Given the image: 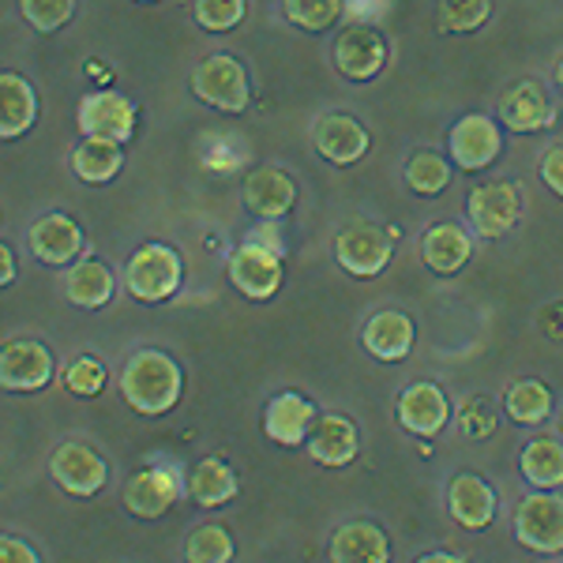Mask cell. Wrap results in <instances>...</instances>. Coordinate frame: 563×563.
<instances>
[{
    "instance_id": "35",
    "label": "cell",
    "mask_w": 563,
    "mask_h": 563,
    "mask_svg": "<svg viewBox=\"0 0 563 563\" xmlns=\"http://www.w3.org/2000/svg\"><path fill=\"white\" fill-rule=\"evenodd\" d=\"M20 8H23V20L38 34L60 31L76 15V0H23Z\"/></svg>"
},
{
    "instance_id": "2",
    "label": "cell",
    "mask_w": 563,
    "mask_h": 563,
    "mask_svg": "<svg viewBox=\"0 0 563 563\" xmlns=\"http://www.w3.org/2000/svg\"><path fill=\"white\" fill-rule=\"evenodd\" d=\"M180 278H185V263H180L177 249H169V244H162V241H151V244H143V249H135L129 267H124V286H129V294L143 305L169 301L180 289Z\"/></svg>"
},
{
    "instance_id": "5",
    "label": "cell",
    "mask_w": 563,
    "mask_h": 563,
    "mask_svg": "<svg viewBox=\"0 0 563 563\" xmlns=\"http://www.w3.org/2000/svg\"><path fill=\"white\" fill-rule=\"evenodd\" d=\"M390 256H395V241L387 230L372 222H353L334 238V260L353 278H376L387 271Z\"/></svg>"
},
{
    "instance_id": "42",
    "label": "cell",
    "mask_w": 563,
    "mask_h": 563,
    "mask_svg": "<svg viewBox=\"0 0 563 563\" xmlns=\"http://www.w3.org/2000/svg\"><path fill=\"white\" fill-rule=\"evenodd\" d=\"M556 87L563 90V60H560V65H556Z\"/></svg>"
},
{
    "instance_id": "40",
    "label": "cell",
    "mask_w": 563,
    "mask_h": 563,
    "mask_svg": "<svg viewBox=\"0 0 563 563\" xmlns=\"http://www.w3.org/2000/svg\"><path fill=\"white\" fill-rule=\"evenodd\" d=\"M0 263H4V271H0V282H4V286H12L15 263H12V249H8V244H0Z\"/></svg>"
},
{
    "instance_id": "11",
    "label": "cell",
    "mask_w": 563,
    "mask_h": 563,
    "mask_svg": "<svg viewBox=\"0 0 563 563\" xmlns=\"http://www.w3.org/2000/svg\"><path fill=\"white\" fill-rule=\"evenodd\" d=\"M387 65V42L376 26H346L334 42V68L353 84H368Z\"/></svg>"
},
{
    "instance_id": "9",
    "label": "cell",
    "mask_w": 563,
    "mask_h": 563,
    "mask_svg": "<svg viewBox=\"0 0 563 563\" xmlns=\"http://www.w3.org/2000/svg\"><path fill=\"white\" fill-rule=\"evenodd\" d=\"M448 147H451L455 166H462L466 174H481V169H488L499 158V151H504V135H499L493 117L470 113V117H462L455 129H451Z\"/></svg>"
},
{
    "instance_id": "34",
    "label": "cell",
    "mask_w": 563,
    "mask_h": 563,
    "mask_svg": "<svg viewBox=\"0 0 563 563\" xmlns=\"http://www.w3.org/2000/svg\"><path fill=\"white\" fill-rule=\"evenodd\" d=\"M342 15V0H286V20L301 31H327Z\"/></svg>"
},
{
    "instance_id": "22",
    "label": "cell",
    "mask_w": 563,
    "mask_h": 563,
    "mask_svg": "<svg viewBox=\"0 0 563 563\" xmlns=\"http://www.w3.org/2000/svg\"><path fill=\"white\" fill-rule=\"evenodd\" d=\"M474 256V238H470L462 225L455 222H440L429 225L421 238V260L424 267L435 271V275H459L462 267Z\"/></svg>"
},
{
    "instance_id": "37",
    "label": "cell",
    "mask_w": 563,
    "mask_h": 563,
    "mask_svg": "<svg viewBox=\"0 0 563 563\" xmlns=\"http://www.w3.org/2000/svg\"><path fill=\"white\" fill-rule=\"evenodd\" d=\"M65 384L71 395H79V398H95L98 390L106 387V365L98 357H79V361H71L68 372H65Z\"/></svg>"
},
{
    "instance_id": "6",
    "label": "cell",
    "mask_w": 563,
    "mask_h": 563,
    "mask_svg": "<svg viewBox=\"0 0 563 563\" xmlns=\"http://www.w3.org/2000/svg\"><path fill=\"white\" fill-rule=\"evenodd\" d=\"M49 474L57 481L60 488H65L68 496H98L106 488L109 481V462L98 455L95 448H87V443H60L57 451H53L49 459Z\"/></svg>"
},
{
    "instance_id": "26",
    "label": "cell",
    "mask_w": 563,
    "mask_h": 563,
    "mask_svg": "<svg viewBox=\"0 0 563 563\" xmlns=\"http://www.w3.org/2000/svg\"><path fill=\"white\" fill-rule=\"evenodd\" d=\"M124 143L102 140V135H84L76 151H71V169L84 185H109L124 166Z\"/></svg>"
},
{
    "instance_id": "41",
    "label": "cell",
    "mask_w": 563,
    "mask_h": 563,
    "mask_svg": "<svg viewBox=\"0 0 563 563\" xmlns=\"http://www.w3.org/2000/svg\"><path fill=\"white\" fill-rule=\"evenodd\" d=\"M417 563H466V560L455 556V552H429V556H421Z\"/></svg>"
},
{
    "instance_id": "27",
    "label": "cell",
    "mask_w": 563,
    "mask_h": 563,
    "mask_svg": "<svg viewBox=\"0 0 563 563\" xmlns=\"http://www.w3.org/2000/svg\"><path fill=\"white\" fill-rule=\"evenodd\" d=\"M519 466H522V477L530 481L533 488L556 493L563 485V443L556 435H538V440H530L522 448Z\"/></svg>"
},
{
    "instance_id": "1",
    "label": "cell",
    "mask_w": 563,
    "mask_h": 563,
    "mask_svg": "<svg viewBox=\"0 0 563 563\" xmlns=\"http://www.w3.org/2000/svg\"><path fill=\"white\" fill-rule=\"evenodd\" d=\"M185 376L180 365L162 350H140L121 372V395L135 413L162 417L180 402Z\"/></svg>"
},
{
    "instance_id": "30",
    "label": "cell",
    "mask_w": 563,
    "mask_h": 563,
    "mask_svg": "<svg viewBox=\"0 0 563 563\" xmlns=\"http://www.w3.org/2000/svg\"><path fill=\"white\" fill-rule=\"evenodd\" d=\"M504 410L515 424H541L552 413V390L541 379H515L504 395Z\"/></svg>"
},
{
    "instance_id": "21",
    "label": "cell",
    "mask_w": 563,
    "mask_h": 563,
    "mask_svg": "<svg viewBox=\"0 0 563 563\" xmlns=\"http://www.w3.org/2000/svg\"><path fill=\"white\" fill-rule=\"evenodd\" d=\"M361 451V435H357V424L342 413H327L316 421L312 435H308V455H312L320 466H331V470H342L357 459Z\"/></svg>"
},
{
    "instance_id": "10",
    "label": "cell",
    "mask_w": 563,
    "mask_h": 563,
    "mask_svg": "<svg viewBox=\"0 0 563 563\" xmlns=\"http://www.w3.org/2000/svg\"><path fill=\"white\" fill-rule=\"evenodd\" d=\"M49 379H53V353L42 342L31 339L4 342V350H0V384H4V390L31 395V390L49 387Z\"/></svg>"
},
{
    "instance_id": "29",
    "label": "cell",
    "mask_w": 563,
    "mask_h": 563,
    "mask_svg": "<svg viewBox=\"0 0 563 563\" xmlns=\"http://www.w3.org/2000/svg\"><path fill=\"white\" fill-rule=\"evenodd\" d=\"M238 493H241L238 474L222 459H199L192 474H188V496L199 507H222L230 499H238Z\"/></svg>"
},
{
    "instance_id": "31",
    "label": "cell",
    "mask_w": 563,
    "mask_h": 563,
    "mask_svg": "<svg viewBox=\"0 0 563 563\" xmlns=\"http://www.w3.org/2000/svg\"><path fill=\"white\" fill-rule=\"evenodd\" d=\"M406 185H410L417 196H440L443 188L451 185L448 158L435 151H417L413 158L406 162Z\"/></svg>"
},
{
    "instance_id": "25",
    "label": "cell",
    "mask_w": 563,
    "mask_h": 563,
    "mask_svg": "<svg viewBox=\"0 0 563 563\" xmlns=\"http://www.w3.org/2000/svg\"><path fill=\"white\" fill-rule=\"evenodd\" d=\"M34 117H38V98L34 87L26 84L15 71L0 76V135L4 140H20L34 129Z\"/></svg>"
},
{
    "instance_id": "3",
    "label": "cell",
    "mask_w": 563,
    "mask_h": 563,
    "mask_svg": "<svg viewBox=\"0 0 563 563\" xmlns=\"http://www.w3.org/2000/svg\"><path fill=\"white\" fill-rule=\"evenodd\" d=\"M192 95L211 109H222V113H244L252 102L249 71H244L241 60L230 57V53H214V57L196 65Z\"/></svg>"
},
{
    "instance_id": "36",
    "label": "cell",
    "mask_w": 563,
    "mask_h": 563,
    "mask_svg": "<svg viewBox=\"0 0 563 563\" xmlns=\"http://www.w3.org/2000/svg\"><path fill=\"white\" fill-rule=\"evenodd\" d=\"M244 20V0H196V23L211 34L233 31Z\"/></svg>"
},
{
    "instance_id": "13",
    "label": "cell",
    "mask_w": 563,
    "mask_h": 563,
    "mask_svg": "<svg viewBox=\"0 0 563 563\" xmlns=\"http://www.w3.org/2000/svg\"><path fill=\"white\" fill-rule=\"evenodd\" d=\"M316 421H320L316 406L305 395H297V390H282L263 410V432H267V440L282 443V448H301L312 435Z\"/></svg>"
},
{
    "instance_id": "12",
    "label": "cell",
    "mask_w": 563,
    "mask_h": 563,
    "mask_svg": "<svg viewBox=\"0 0 563 563\" xmlns=\"http://www.w3.org/2000/svg\"><path fill=\"white\" fill-rule=\"evenodd\" d=\"M79 132L102 135L113 143H129L135 135V102L117 90H95L79 102Z\"/></svg>"
},
{
    "instance_id": "32",
    "label": "cell",
    "mask_w": 563,
    "mask_h": 563,
    "mask_svg": "<svg viewBox=\"0 0 563 563\" xmlns=\"http://www.w3.org/2000/svg\"><path fill=\"white\" fill-rule=\"evenodd\" d=\"M185 560L188 563H230L233 560L230 530H222V526H214V522L199 526L185 544Z\"/></svg>"
},
{
    "instance_id": "28",
    "label": "cell",
    "mask_w": 563,
    "mask_h": 563,
    "mask_svg": "<svg viewBox=\"0 0 563 563\" xmlns=\"http://www.w3.org/2000/svg\"><path fill=\"white\" fill-rule=\"evenodd\" d=\"M113 289H117L113 271L98 260L71 263V271L65 278V294L76 308H106L113 301Z\"/></svg>"
},
{
    "instance_id": "17",
    "label": "cell",
    "mask_w": 563,
    "mask_h": 563,
    "mask_svg": "<svg viewBox=\"0 0 563 563\" xmlns=\"http://www.w3.org/2000/svg\"><path fill=\"white\" fill-rule=\"evenodd\" d=\"M177 499H180V481L174 470H166V466L140 470V474L124 485V507H129L135 519H158Z\"/></svg>"
},
{
    "instance_id": "19",
    "label": "cell",
    "mask_w": 563,
    "mask_h": 563,
    "mask_svg": "<svg viewBox=\"0 0 563 563\" xmlns=\"http://www.w3.org/2000/svg\"><path fill=\"white\" fill-rule=\"evenodd\" d=\"M496 493L488 481H481L477 474H459L448 485V511L451 519L466 530H488L496 519Z\"/></svg>"
},
{
    "instance_id": "4",
    "label": "cell",
    "mask_w": 563,
    "mask_h": 563,
    "mask_svg": "<svg viewBox=\"0 0 563 563\" xmlns=\"http://www.w3.org/2000/svg\"><path fill=\"white\" fill-rule=\"evenodd\" d=\"M515 538L538 556L563 552V499L556 493H533L515 507Z\"/></svg>"
},
{
    "instance_id": "15",
    "label": "cell",
    "mask_w": 563,
    "mask_h": 563,
    "mask_svg": "<svg viewBox=\"0 0 563 563\" xmlns=\"http://www.w3.org/2000/svg\"><path fill=\"white\" fill-rule=\"evenodd\" d=\"M26 241H31V252L34 260L49 263V267H68V263H76V256L84 252V230H79L76 218L68 214H45L38 222L31 225V233H26Z\"/></svg>"
},
{
    "instance_id": "38",
    "label": "cell",
    "mask_w": 563,
    "mask_h": 563,
    "mask_svg": "<svg viewBox=\"0 0 563 563\" xmlns=\"http://www.w3.org/2000/svg\"><path fill=\"white\" fill-rule=\"evenodd\" d=\"M541 180L549 185V192H556L563 199V147H552L541 158Z\"/></svg>"
},
{
    "instance_id": "33",
    "label": "cell",
    "mask_w": 563,
    "mask_h": 563,
    "mask_svg": "<svg viewBox=\"0 0 563 563\" xmlns=\"http://www.w3.org/2000/svg\"><path fill=\"white\" fill-rule=\"evenodd\" d=\"M493 15V0H440V26L448 34L481 31Z\"/></svg>"
},
{
    "instance_id": "14",
    "label": "cell",
    "mask_w": 563,
    "mask_h": 563,
    "mask_svg": "<svg viewBox=\"0 0 563 563\" xmlns=\"http://www.w3.org/2000/svg\"><path fill=\"white\" fill-rule=\"evenodd\" d=\"M316 151L323 154L331 166H353L368 154V129L350 113H327L316 121Z\"/></svg>"
},
{
    "instance_id": "43",
    "label": "cell",
    "mask_w": 563,
    "mask_h": 563,
    "mask_svg": "<svg viewBox=\"0 0 563 563\" xmlns=\"http://www.w3.org/2000/svg\"><path fill=\"white\" fill-rule=\"evenodd\" d=\"M560 432H563V413H560Z\"/></svg>"
},
{
    "instance_id": "7",
    "label": "cell",
    "mask_w": 563,
    "mask_h": 563,
    "mask_svg": "<svg viewBox=\"0 0 563 563\" xmlns=\"http://www.w3.org/2000/svg\"><path fill=\"white\" fill-rule=\"evenodd\" d=\"M522 214V196L511 180H488V185H477L470 192V222H474L477 238L496 241L504 233L515 230Z\"/></svg>"
},
{
    "instance_id": "23",
    "label": "cell",
    "mask_w": 563,
    "mask_h": 563,
    "mask_svg": "<svg viewBox=\"0 0 563 563\" xmlns=\"http://www.w3.org/2000/svg\"><path fill=\"white\" fill-rule=\"evenodd\" d=\"M413 339H417L413 320H410V316H402V312H376L365 323V331H361V342H365V350L376 361H387V365L410 357Z\"/></svg>"
},
{
    "instance_id": "16",
    "label": "cell",
    "mask_w": 563,
    "mask_h": 563,
    "mask_svg": "<svg viewBox=\"0 0 563 563\" xmlns=\"http://www.w3.org/2000/svg\"><path fill=\"white\" fill-rule=\"evenodd\" d=\"M499 121L511 132H544L556 121V106H552L549 90L538 79H522L499 102Z\"/></svg>"
},
{
    "instance_id": "24",
    "label": "cell",
    "mask_w": 563,
    "mask_h": 563,
    "mask_svg": "<svg viewBox=\"0 0 563 563\" xmlns=\"http://www.w3.org/2000/svg\"><path fill=\"white\" fill-rule=\"evenodd\" d=\"M331 563H390V541L372 522H346L331 538Z\"/></svg>"
},
{
    "instance_id": "39",
    "label": "cell",
    "mask_w": 563,
    "mask_h": 563,
    "mask_svg": "<svg viewBox=\"0 0 563 563\" xmlns=\"http://www.w3.org/2000/svg\"><path fill=\"white\" fill-rule=\"evenodd\" d=\"M0 563H42V556L23 538H12V533H8V538L0 541Z\"/></svg>"
},
{
    "instance_id": "44",
    "label": "cell",
    "mask_w": 563,
    "mask_h": 563,
    "mask_svg": "<svg viewBox=\"0 0 563 563\" xmlns=\"http://www.w3.org/2000/svg\"><path fill=\"white\" fill-rule=\"evenodd\" d=\"M143 4H151V0H143Z\"/></svg>"
},
{
    "instance_id": "18",
    "label": "cell",
    "mask_w": 563,
    "mask_h": 563,
    "mask_svg": "<svg viewBox=\"0 0 563 563\" xmlns=\"http://www.w3.org/2000/svg\"><path fill=\"white\" fill-rule=\"evenodd\" d=\"M398 421L413 435H440L443 424L451 421V402L443 387L424 384V379L406 387L402 398H398Z\"/></svg>"
},
{
    "instance_id": "20",
    "label": "cell",
    "mask_w": 563,
    "mask_h": 563,
    "mask_svg": "<svg viewBox=\"0 0 563 563\" xmlns=\"http://www.w3.org/2000/svg\"><path fill=\"white\" fill-rule=\"evenodd\" d=\"M294 203H297V185L286 169L260 166L244 180V207L256 218H282L294 211Z\"/></svg>"
},
{
    "instance_id": "8",
    "label": "cell",
    "mask_w": 563,
    "mask_h": 563,
    "mask_svg": "<svg viewBox=\"0 0 563 563\" xmlns=\"http://www.w3.org/2000/svg\"><path fill=\"white\" fill-rule=\"evenodd\" d=\"M230 282L249 301H271L282 286V252L260 241L241 244L230 256Z\"/></svg>"
}]
</instances>
